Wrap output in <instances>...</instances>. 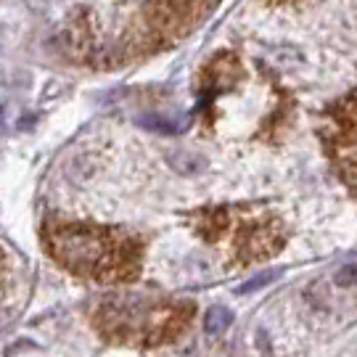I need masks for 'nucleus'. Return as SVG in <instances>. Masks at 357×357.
<instances>
[{
	"label": "nucleus",
	"mask_w": 357,
	"mask_h": 357,
	"mask_svg": "<svg viewBox=\"0 0 357 357\" xmlns=\"http://www.w3.org/2000/svg\"><path fill=\"white\" fill-rule=\"evenodd\" d=\"M336 283H339V286H355L357 283V265H347V268L339 270Z\"/></svg>",
	"instance_id": "423d86ee"
},
{
	"label": "nucleus",
	"mask_w": 357,
	"mask_h": 357,
	"mask_svg": "<svg viewBox=\"0 0 357 357\" xmlns=\"http://www.w3.org/2000/svg\"><path fill=\"white\" fill-rule=\"evenodd\" d=\"M43 243L61 268L79 278L122 283L141 273L143 241L122 228L51 220L43 228Z\"/></svg>",
	"instance_id": "f257e3e1"
},
{
	"label": "nucleus",
	"mask_w": 357,
	"mask_h": 357,
	"mask_svg": "<svg viewBox=\"0 0 357 357\" xmlns=\"http://www.w3.org/2000/svg\"><path fill=\"white\" fill-rule=\"evenodd\" d=\"M0 262H3V255H0Z\"/></svg>",
	"instance_id": "0eeeda50"
},
{
	"label": "nucleus",
	"mask_w": 357,
	"mask_h": 357,
	"mask_svg": "<svg viewBox=\"0 0 357 357\" xmlns=\"http://www.w3.org/2000/svg\"><path fill=\"white\" fill-rule=\"evenodd\" d=\"M275 275H278L275 270H265V273H259V275H255L252 281L243 283L241 289H238V294H246V291H255V289H262V286H268L270 281H275Z\"/></svg>",
	"instance_id": "39448f33"
},
{
	"label": "nucleus",
	"mask_w": 357,
	"mask_h": 357,
	"mask_svg": "<svg viewBox=\"0 0 357 357\" xmlns=\"http://www.w3.org/2000/svg\"><path fill=\"white\" fill-rule=\"evenodd\" d=\"M326 146L339 175L357 196V90L342 103H336L328 116Z\"/></svg>",
	"instance_id": "7ed1b4c3"
},
{
	"label": "nucleus",
	"mask_w": 357,
	"mask_h": 357,
	"mask_svg": "<svg viewBox=\"0 0 357 357\" xmlns=\"http://www.w3.org/2000/svg\"><path fill=\"white\" fill-rule=\"evenodd\" d=\"M90 320L96 331L112 344L156 347L183 333L193 320V305L146 299L138 294H116L93 307Z\"/></svg>",
	"instance_id": "f03ea898"
},
{
	"label": "nucleus",
	"mask_w": 357,
	"mask_h": 357,
	"mask_svg": "<svg viewBox=\"0 0 357 357\" xmlns=\"http://www.w3.org/2000/svg\"><path fill=\"white\" fill-rule=\"evenodd\" d=\"M230 323H233V315H230L225 307H212V310L206 312V320H204V326L209 333H222Z\"/></svg>",
	"instance_id": "20e7f679"
}]
</instances>
